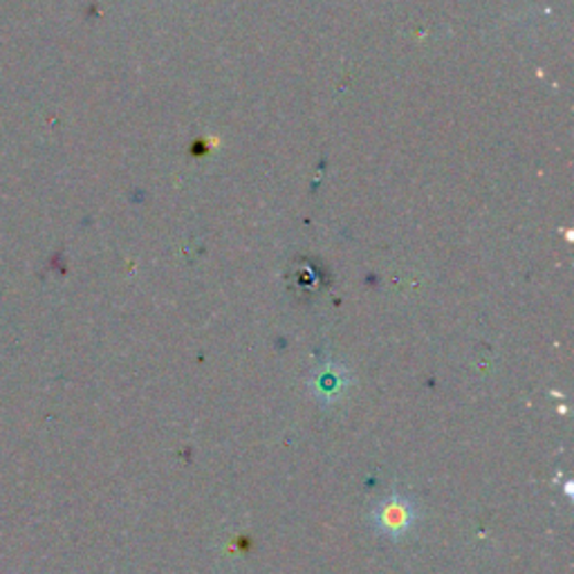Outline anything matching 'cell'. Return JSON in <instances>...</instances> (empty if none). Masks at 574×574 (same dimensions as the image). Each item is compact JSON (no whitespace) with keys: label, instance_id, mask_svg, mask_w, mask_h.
<instances>
[{"label":"cell","instance_id":"obj_1","mask_svg":"<svg viewBox=\"0 0 574 574\" xmlns=\"http://www.w3.org/2000/svg\"><path fill=\"white\" fill-rule=\"evenodd\" d=\"M411 523H413V508L408 500L400 496L386 498L375 512V525L389 536L404 534L411 528Z\"/></svg>","mask_w":574,"mask_h":574}]
</instances>
